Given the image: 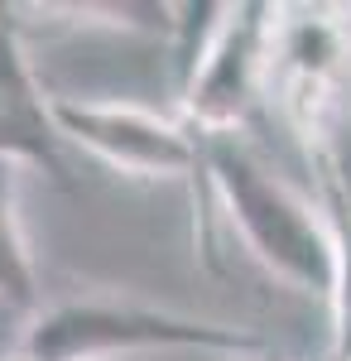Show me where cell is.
Wrapping results in <instances>:
<instances>
[{
	"mask_svg": "<svg viewBox=\"0 0 351 361\" xmlns=\"http://www.w3.org/2000/svg\"><path fill=\"white\" fill-rule=\"evenodd\" d=\"M54 111L68 145L82 154L101 159L106 169L140 178V183H188L197 217V250L202 260L221 270L216 260V212H212V183H207V140L192 130L183 116H164L140 102H92V97H54Z\"/></svg>",
	"mask_w": 351,
	"mask_h": 361,
	"instance_id": "obj_3",
	"label": "cell"
},
{
	"mask_svg": "<svg viewBox=\"0 0 351 361\" xmlns=\"http://www.w3.org/2000/svg\"><path fill=\"white\" fill-rule=\"evenodd\" d=\"M0 308L20 313L25 323L44 308L34 250L20 217V164H5V159H0Z\"/></svg>",
	"mask_w": 351,
	"mask_h": 361,
	"instance_id": "obj_7",
	"label": "cell"
},
{
	"mask_svg": "<svg viewBox=\"0 0 351 361\" xmlns=\"http://www.w3.org/2000/svg\"><path fill=\"white\" fill-rule=\"evenodd\" d=\"M159 347L241 357V352H265V337L250 328H226V323H207L192 313L140 304L125 294L82 289V294L39 308L20 328L5 361H111L159 352Z\"/></svg>",
	"mask_w": 351,
	"mask_h": 361,
	"instance_id": "obj_2",
	"label": "cell"
},
{
	"mask_svg": "<svg viewBox=\"0 0 351 361\" xmlns=\"http://www.w3.org/2000/svg\"><path fill=\"white\" fill-rule=\"evenodd\" d=\"M279 5H226L202 54L178 82V116L202 140L245 135L270 102V58Z\"/></svg>",
	"mask_w": 351,
	"mask_h": 361,
	"instance_id": "obj_5",
	"label": "cell"
},
{
	"mask_svg": "<svg viewBox=\"0 0 351 361\" xmlns=\"http://www.w3.org/2000/svg\"><path fill=\"white\" fill-rule=\"evenodd\" d=\"M270 102L303 140V154L337 149L351 106V20L332 5H279L270 58Z\"/></svg>",
	"mask_w": 351,
	"mask_h": 361,
	"instance_id": "obj_4",
	"label": "cell"
},
{
	"mask_svg": "<svg viewBox=\"0 0 351 361\" xmlns=\"http://www.w3.org/2000/svg\"><path fill=\"white\" fill-rule=\"evenodd\" d=\"M0 159L20 169H44L54 183H73L68 173V135L58 126L54 97L44 92L29 63L25 34L10 5H0Z\"/></svg>",
	"mask_w": 351,
	"mask_h": 361,
	"instance_id": "obj_6",
	"label": "cell"
},
{
	"mask_svg": "<svg viewBox=\"0 0 351 361\" xmlns=\"http://www.w3.org/2000/svg\"><path fill=\"white\" fill-rule=\"evenodd\" d=\"M207 183L241 246L274 279L323 304L337 299V241L318 197L298 193L245 135L207 140Z\"/></svg>",
	"mask_w": 351,
	"mask_h": 361,
	"instance_id": "obj_1",
	"label": "cell"
}]
</instances>
